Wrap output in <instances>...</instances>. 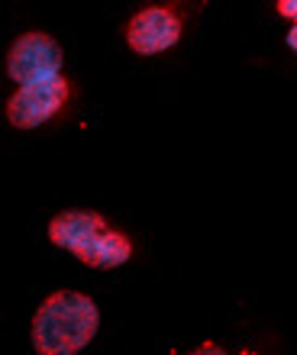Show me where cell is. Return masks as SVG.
I'll return each instance as SVG.
<instances>
[{
	"label": "cell",
	"mask_w": 297,
	"mask_h": 355,
	"mask_svg": "<svg viewBox=\"0 0 297 355\" xmlns=\"http://www.w3.org/2000/svg\"><path fill=\"white\" fill-rule=\"evenodd\" d=\"M185 33V19L175 13V7H146L130 19L126 42L139 55H158L171 49Z\"/></svg>",
	"instance_id": "5b68a950"
},
{
	"label": "cell",
	"mask_w": 297,
	"mask_h": 355,
	"mask_svg": "<svg viewBox=\"0 0 297 355\" xmlns=\"http://www.w3.org/2000/svg\"><path fill=\"white\" fill-rule=\"evenodd\" d=\"M7 71L17 85H29V81L58 75L62 71V46L46 33H26L10 49Z\"/></svg>",
	"instance_id": "277c9868"
},
{
	"label": "cell",
	"mask_w": 297,
	"mask_h": 355,
	"mask_svg": "<svg viewBox=\"0 0 297 355\" xmlns=\"http://www.w3.org/2000/svg\"><path fill=\"white\" fill-rule=\"evenodd\" d=\"M278 13L285 19H297V0H278Z\"/></svg>",
	"instance_id": "8992f818"
},
{
	"label": "cell",
	"mask_w": 297,
	"mask_h": 355,
	"mask_svg": "<svg viewBox=\"0 0 297 355\" xmlns=\"http://www.w3.org/2000/svg\"><path fill=\"white\" fill-rule=\"evenodd\" d=\"M288 46H291V49H294V52H297V26H294V29H291V33H288Z\"/></svg>",
	"instance_id": "52a82bcc"
},
{
	"label": "cell",
	"mask_w": 297,
	"mask_h": 355,
	"mask_svg": "<svg viewBox=\"0 0 297 355\" xmlns=\"http://www.w3.org/2000/svg\"><path fill=\"white\" fill-rule=\"evenodd\" d=\"M49 239L58 249L78 259V262L91 265V268H120L123 262H130L133 255V243L123 233L110 230L107 220L94 210H68L58 214L49 223Z\"/></svg>",
	"instance_id": "7a4b0ae2"
},
{
	"label": "cell",
	"mask_w": 297,
	"mask_h": 355,
	"mask_svg": "<svg viewBox=\"0 0 297 355\" xmlns=\"http://www.w3.org/2000/svg\"><path fill=\"white\" fill-rule=\"evenodd\" d=\"M68 97H71V85L62 75L29 81L7 101V120L17 130H36L65 107Z\"/></svg>",
	"instance_id": "3957f363"
},
{
	"label": "cell",
	"mask_w": 297,
	"mask_h": 355,
	"mask_svg": "<svg viewBox=\"0 0 297 355\" xmlns=\"http://www.w3.org/2000/svg\"><path fill=\"white\" fill-rule=\"evenodd\" d=\"M101 313L91 297L78 291H58L33 317V349L39 355H74L97 333Z\"/></svg>",
	"instance_id": "6da1fadb"
}]
</instances>
